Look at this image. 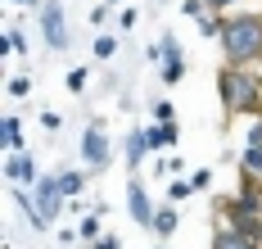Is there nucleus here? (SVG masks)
I'll list each match as a JSON object with an SVG mask.
<instances>
[{
    "label": "nucleus",
    "instance_id": "9b49d317",
    "mask_svg": "<svg viewBox=\"0 0 262 249\" xmlns=\"http://www.w3.org/2000/svg\"><path fill=\"white\" fill-rule=\"evenodd\" d=\"M212 249H262V240L239 236V231H231V226H217V231H212Z\"/></svg>",
    "mask_w": 262,
    "mask_h": 249
},
{
    "label": "nucleus",
    "instance_id": "412c9836",
    "mask_svg": "<svg viewBox=\"0 0 262 249\" xmlns=\"http://www.w3.org/2000/svg\"><path fill=\"white\" fill-rule=\"evenodd\" d=\"M86 82H91V73H86V68H73V73L63 77V86H68L73 95H81V91H86Z\"/></svg>",
    "mask_w": 262,
    "mask_h": 249
},
{
    "label": "nucleus",
    "instance_id": "f257e3e1",
    "mask_svg": "<svg viewBox=\"0 0 262 249\" xmlns=\"http://www.w3.org/2000/svg\"><path fill=\"white\" fill-rule=\"evenodd\" d=\"M222 55L231 68H258L262 64V14H231L222 18Z\"/></svg>",
    "mask_w": 262,
    "mask_h": 249
},
{
    "label": "nucleus",
    "instance_id": "a878e982",
    "mask_svg": "<svg viewBox=\"0 0 262 249\" xmlns=\"http://www.w3.org/2000/svg\"><path fill=\"white\" fill-rule=\"evenodd\" d=\"M208 181H212V172H208V168H199V172H194V177H190V186H194V191H204V186H208Z\"/></svg>",
    "mask_w": 262,
    "mask_h": 249
},
{
    "label": "nucleus",
    "instance_id": "ddd939ff",
    "mask_svg": "<svg viewBox=\"0 0 262 249\" xmlns=\"http://www.w3.org/2000/svg\"><path fill=\"white\" fill-rule=\"evenodd\" d=\"M177 226H181V213H177V204H167V209H158V213H154V226H149V231H154L158 240H172Z\"/></svg>",
    "mask_w": 262,
    "mask_h": 249
},
{
    "label": "nucleus",
    "instance_id": "a211bd4d",
    "mask_svg": "<svg viewBox=\"0 0 262 249\" xmlns=\"http://www.w3.org/2000/svg\"><path fill=\"white\" fill-rule=\"evenodd\" d=\"M91 55L100 59V64H108V59L118 55V36H108V32H100V36L91 41Z\"/></svg>",
    "mask_w": 262,
    "mask_h": 249
},
{
    "label": "nucleus",
    "instance_id": "2f4dec72",
    "mask_svg": "<svg viewBox=\"0 0 262 249\" xmlns=\"http://www.w3.org/2000/svg\"><path fill=\"white\" fill-rule=\"evenodd\" d=\"M253 186H258V191H262V181H253Z\"/></svg>",
    "mask_w": 262,
    "mask_h": 249
},
{
    "label": "nucleus",
    "instance_id": "2eb2a0df",
    "mask_svg": "<svg viewBox=\"0 0 262 249\" xmlns=\"http://www.w3.org/2000/svg\"><path fill=\"white\" fill-rule=\"evenodd\" d=\"M0 132H5V145H9V154H18V150H23V118H18V113H5Z\"/></svg>",
    "mask_w": 262,
    "mask_h": 249
},
{
    "label": "nucleus",
    "instance_id": "7c9ffc66",
    "mask_svg": "<svg viewBox=\"0 0 262 249\" xmlns=\"http://www.w3.org/2000/svg\"><path fill=\"white\" fill-rule=\"evenodd\" d=\"M100 5H118V0H100Z\"/></svg>",
    "mask_w": 262,
    "mask_h": 249
},
{
    "label": "nucleus",
    "instance_id": "7ed1b4c3",
    "mask_svg": "<svg viewBox=\"0 0 262 249\" xmlns=\"http://www.w3.org/2000/svg\"><path fill=\"white\" fill-rule=\"evenodd\" d=\"M149 59L163 64V86H177L185 77V55H181V41H177L172 32H163L158 46H149Z\"/></svg>",
    "mask_w": 262,
    "mask_h": 249
},
{
    "label": "nucleus",
    "instance_id": "c756f323",
    "mask_svg": "<svg viewBox=\"0 0 262 249\" xmlns=\"http://www.w3.org/2000/svg\"><path fill=\"white\" fill-rule=\"evenodd\" d=\"M204 5H208L212 14H217V9H231V5H239V0H204Z\"/></svg>",
    "mask_w": 262,
    "mask_h": 249
},
{
    "label": "nucleus",
    "instance_id": "423d86ee",
    "mask_svg": "<svg viewBox=\"0 0 262 249\" xmlns=\"http://www.w3.org/2000/svg\"><path fill=\"white\" fill-rule=\"evenodd\" d=\"M239 168H244V181H262V118H253V122H249V132H244Z\"/></svg>",
    "mask_w": 262,
    "mask_h": 249
},
{
    "label": "nucleus",
    "instance_id": "4be33fe9",
    "mask_svg": "<svg viewBox=\"0 0 262 249\" xmlns=\"http://www.w3.org/2000/svg\"><path fill=\"white\" fill-rule=\"evenodd\" d=\"M9 95H18V100L32 95V77H23V73H18V77H9Z\"/></svg>",
    "mask_w": 262,
    "mask_h": 249
},
{
    "label": "nucleus",
    "instance_id": "5701e85b",
    "mask_svg": "<svg viewBox=\"0 0 262 249\" xmlns=\"http://www.w3.org/2000/svg\"><path fill=\"white\" fill-rule=\"evenodd\" d=\"M154 118H158V122H177V113H172L167 100H154Z\"/></svg>",
    "mask_w": 262,
    "mask_h": 249
},
{
    "label": "nucleus",
    "instance_id": "c85d7f7f",
    "mask_svg": "<svg viewBox=\"0 0 262 249\" xmlns=\"http://www.w3.org/2000/svg\"><path fill=\"white\" fill-rule=\"evenodd\" d=\"M5 5H27V9H36V14L46 9V0H5Z\"/></svg>",
    "mask_w": 262,
    "mask_h": 249
},
{
    "label": "nucleus",
    "instance_id": "6e6552de",
    "mask_svg": "<svg viewBox=\"0 0 262 249\" xmlns=\"http://www.w3.org/2000/svg\"><path fill=\"white\" fill-rule=\"evenodd\" d=\"M127 213L136 226H154V199H149V191H145V181L140 177H131V186H127Z\"/></svg>",
    "mask_w": 262,
    "mask_h": 249
},
{
    "label": "nucleus",
    "instance_id": "bb28decb",
    "mask_svg": "<svg viewBox=\"0 0 262 249\" xmlns=\"http://www.w3.org/2000/svg\"><path fill=\"white\" fill-rule=\"evenodd\" d=\"M91 249H122V240H118V236H100Z\"/></svg>",
    "mask_w": 262,
    "mask_h": 249
},
{
    "label": "nucleus",
    "instance_id": "20e7f679",
    "mask_svg": "<svg viewBox=\"0 0 262 249\" xmlns=\"http://www.w3.org/2000/svg\"><path fill=\"white\" fill-rule=\"evenodd\" d=\"M81 159H86L91 172L108 168V159H113V145H108V132H104V122H100V118H91V127L81 132Z\"/></svg>",
    "mask_w": 262,
    "mask_h": 249
},
{
    "label": "nucleus",
    "instance_id": "0eeeda50",
    "mask_svg": "<svg viewBox=\"0 0 262 249\" xmlns=\"http://www.w3.org/2000/svg\"><path fill=\"white\" fill-rule=\"evenodd\" d=\"M5 181H9V186H27V191H32V186L41 181V168H36V159H32L27 150L9 154V159H5Z\"/></svg>",
    "mask_w": 262,
    "mask_h": 249
},
{
    "label": "nucleus",
    "instance_id": "cd10ccee",
    "mask_svg": "<svg viewBox=\"0 0 262 249\" xmlns=\"http://www.w3.org/2000/svg\"><path fill=\"white\" fill-rule=\"evenodd\" d=\"M118 23H122V32H131V28H136V9H122V14H118Z\"/></svg>",
    "mask_w": 262,
    "mask_h": 249
},
{
    "label": "nucleus",
    "instance_id": "f03ea898",
    "mask_svg": "<svg viewBox=\"0 0 262 249\" xmlns=\"http://www.w3.org/2000/svg\"><path fill=\"white\" fill-rule=\"evenodd\" d=\"M217 95L226 113H262V77L253 68H222L217 73Z\"/></svg>",
    "mask_w": 262,
    "mask_h": 249
},
{
    "label": "nucleus",
    "instance_id": "b1692460",
    "mask_svg": "<svg viewBox=\"0 0 262 249\" xmlns=\"http://www.w3.org/2000/svg\"><path fill=\"white\" fill-rule=\"evenodd\" d=\"M41 127H46V132H59V127H63V118H59L54 109H46V113H41Z\"/></svg>",
    "mask_w": 262,
    "mask_h": 249
},
{
    "label": "nucleus",
    "instance_id": "6ab92c4d",
    "mask_svg": "<svg viewBox=\"0 0 262 249\" xmlns=\"http://www.w3.org/2000/svg\"><path fill=\"white\" fill-rule=\"evenodd\" d=\"M190 195H194L190 177H172V181H167V204H185Z\"/></svg>",
    "mask_w": 262,
    "mask_h": 249
},
{
    "label": "nucleus",
    "instance_id": "f8f14e48",
    "mask_svg": "<svg viewBox=\"0 0 262 249\" xmlns=\"http://www.w3.org/2000/svg\"><path fill=\"white\" fill-rule=\"evenodd\" d=\"M145 140H149V150H167V145L181 140V127L177 122H154V127H145Z\"/></svg>",
    "mask_w": 262,
    "mask_h": 249
},
{
    "label": "nucleus",
    "instance_id": "473e14b6",
    "mask_svg": "<svg viewBox=\"0 0 262 249\" xmlns=\"http://www.w3.org/2000/svg\"><path fill=\"white\" fill-rule=\"evenodd\" d=\"M154 249H167V245H154Z\"/></svg>",
    "mask_w": 262,
    "mask_h": 249
},
{
    "label": "nucleus",
    "instance_id": "dca6fc26",
    "mask_svg": "<svg viewBox=\"0 0 262 249\" xmlns=\"http://www.w3.org/2000/svg\"><path fill=\"white\" fill-rule=\"evenodd\" d=\"M100 218H104V209L95 204V209H91V213L81 218V226H77V236H81V240H91V245H95V240L104 236V226H100Z\"/></svg>",
    "mask_w": 262,
    "mask_h": 249
},
{
    "label": "nucleus",
    "instance_id": "39448f33",
    "mask_svg": "<svg viewBox=\"0 0 262 249\" xmlns=\"http://www.w3.org/2000/svg\"><path fill=\"white\" fill-rule=\"evenodd\" d=\"M36 18H41L46 46H50V50H68V14H63V5H59V0H46V9H41Z\"/></svg>",
    "mask_w": 262,
    "mask_h": 249
},
{
    "label": "nucleus",
    "instance_id": "aec40b11",
    "mask_svg": "<svg viewBox=\"0 0 262 249\" xmlns=\"http://www.w3.org/2000/svg\"><path fill=\"white\" fill-rule=\"evenodd\" d=\"M154 172L158 177H177V172H181V154H163V159L154 163Z\"/></svg>",
    "mask_w": 262,
    "mask_h": 249
},
{
    "label": "nucleus",
    "instance_id": "4468645a",
    "mask_svg": "<svg viewBox=\"0 0 262 249\" xmlns=\"http://www.w3.org/2000/svg\"><path fill=\"white\" fill-rule=\"evenodd\" d=\"M54 177H59V191H63V199H68V204L86 191V172H81V168H63V172H54Z\"/></svg>",
    "mask_w": 262,
    "mask_h": 249
},
{
    "label": "nucleus",
    "instance_id": "9d476101",
    "mask_svg": "<svg viewBox=\"0 0 262 249\" xmlns=\"http://www.w3.org/2000/svg\"><path fill=\"white\" fill-rule=\"evenodd\" d=\"M145 154H149L145 127H131V132H127V172H131V177H140V163H145Z\"/></svg>",
    "mask_w": 262,
    "mask_h": 249
},
{
    "label": "nucleus",
    "instance_id": "393cba45",
    "mask_svg": "<svg viewBox=\"0 0 262 249\" xmlns=\"http://www.w3.org/2000/svg\"><path fill=\"white\" fill-rule=\"evenodd\" d=\"M108 14H113V5H100V9H91V23H95V28H104Z\"/></svg>",
    "mask_w": 262,
    "mask_h": 249
},
{
    "label": "nucleus",
    "instance_id": "f3484780",
    "mask_svg": "<svg viewBox=\"0 0 262 249\" xmlns=\"http://www.w3.org/2000/svg\"><path fill=\"white\" fill-rule=\"evenodd\" d=\"M0 55H27V36H23V28H9L5 36H0Z\"/></svg>",
    "mask_w": 262,
    "mask_h": 249
},
{
    "label": "nucleus",
    "instance_id": "1a4fd4ad",
    "mask_svg": "<svg viewBox=\"0 0 262 249\" xmlns=\"http://www.w3.org/2000/svg\"><path fill=\"white\" fill-rule=\"evenodd\" d=\"M32 204H36V209H41L50 222L59 218V209L68 204V199H63V191H59V177H41V181L32 186Z\"/></svg>",
    "mask_w": 262,
    "mask_h": 249
}]
</instances>
